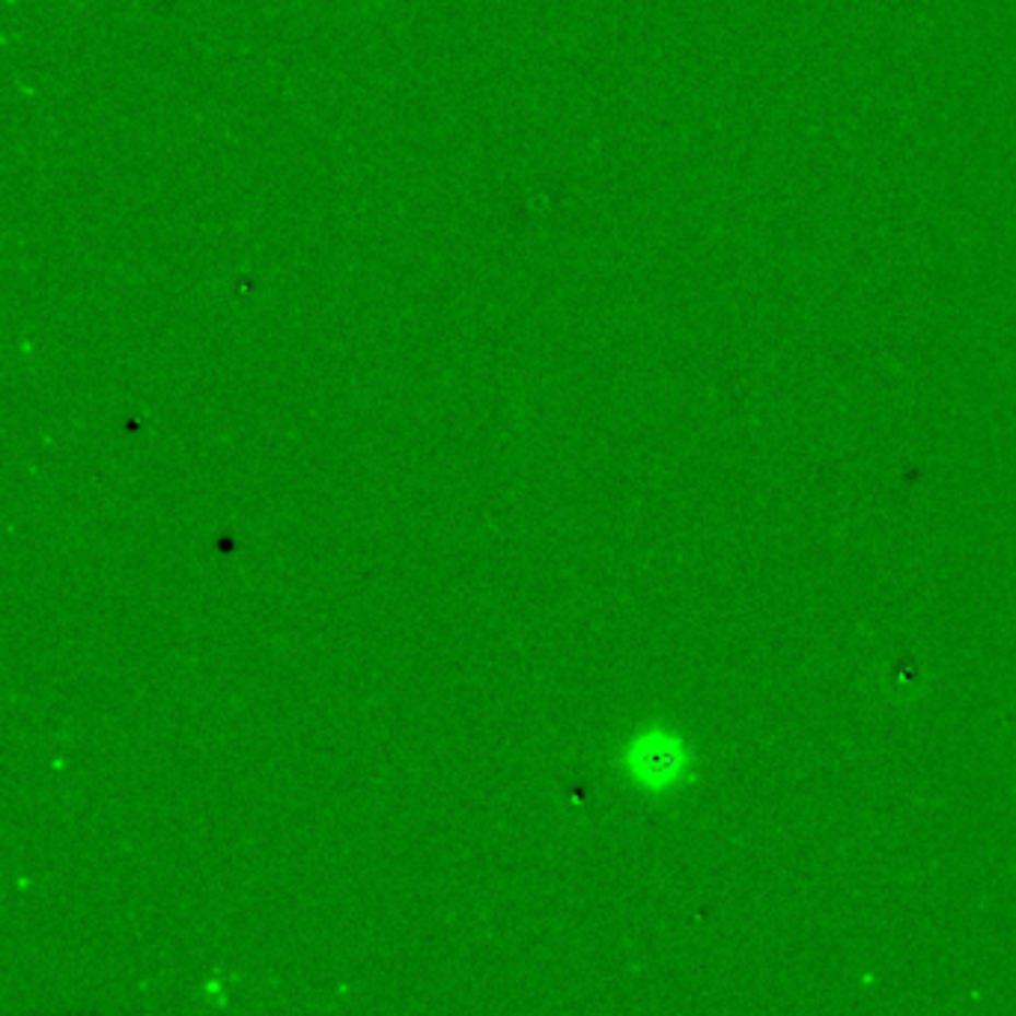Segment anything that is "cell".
Returning a JSON list of instances; mask_svg holds the SVG:
<instances>
[{
    "mask_svg": "<svg viewBox=\"0 0 1016 1016\" xmlns=\"http://www.w3.org/2000/svg\"><path fill=\"white\" fill-rule=\"evenodd\" d=\"M629 769L644 784L662 787L682 772V748L668 734H647L629 751Z\"/></svg>",
    "mask_w": 1016,
    "mask_h": 1016,
    "instance_id": "6da1fadb",
    "label": "cell"
}]
</instances>
